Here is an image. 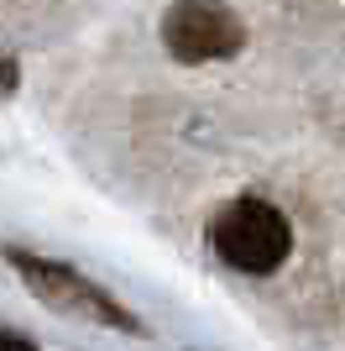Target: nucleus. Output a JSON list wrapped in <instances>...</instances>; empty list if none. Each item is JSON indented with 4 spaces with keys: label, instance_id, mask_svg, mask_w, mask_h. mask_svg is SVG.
<instances>
[{
    "label": "nucleus",
    "instance_id": "1",
    "mask_svg": "<svg viewBox=\"0 0 345 351\" xmlns=\"http://www.w3.org/2000/svg\"><path fill=\"white\" fill-rule=\"evenodd\" d=\"M209 241H215L220 263H230L235 273H277L293 247V226L267 199H235L215 215Z\"/></svg>",
    "mask_w": 345,
    "mask_h": 351
},
{
    "label": "nucleus",
    "instance_id": "2",
    "mask_svg": "<svg viewBox=\"0 0 345 351\" xmlns=\"http://www.w3.org/2000/svg\"><path fill=\"white\" fill-rule=\"evenodd\" d=\"M162 43H168L172 58H183V63H209V58L241 53L246 27L225 0H178L162 16Z\"/></svg>",
    "mask_w": 345,
    "mask_h": 351
},
{
    "label": "nucleus",
    "instance_id": "3",
    "mask_svg": "<svg viewBox=\"0 0 345 351\" xmlns=\"http://www.w3.org/2000/svg\"><path fill=\"white\" fill-rule=\"evenodd\" d=\"M11 263L21 267L31 278V289L42 293V299H53V304L63 309H79V315H94V320L105 325H120V330H142V320L131 315L126 304H115L105 289H94L89 278H79V273H68V267L58 263H42V257H27V252H11Z\"/></svg>",
    "mask_w": 345,
    "mask_h": 351
},
{
    "label": "nucleus",
    "instance_id": "4",
    "mask_svg": "<svg viewBox=\"0 0 345 351\" xmlns=\"http://www.w3.org/2000/svg\"><path fill=\"white\" fill-rule=\"evenodd\" d=\"M0 351H37V346H27L16 330H5V336H0Z\"/></svg>",
    "mask_w": 345,
    "mask_h": 351
}]
</instances>
